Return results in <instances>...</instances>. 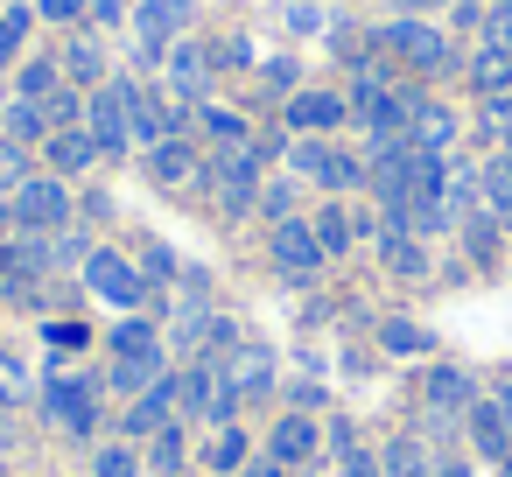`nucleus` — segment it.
<instances>
[{
    "instance_id": "ddd939ff",
    "label": "nucleus",
    "mask_w": 512,
    "mask_h": 477,
    "mask_svg": "<svg viewBox=\"0 0 512 477\" xmlns=\"http://www.w3.org/2000/svg\"><path fill=\"white\" fill-rule=\"evenodd\" d=\"M218 372H225V386L239 393V407L274 393V351H267V344H253V337H239V344L218 358Z\"/></svg>"
},
{
    "instance_id": "79ce46f5",
    "label": "nucleus",
    "mask_w": 512,
    "mask_h": 477,
    "mask_svg": "<svg viewBox=\"0 0 512 477\" xmlns=\"http://www.w3.org/2000/svg\"><path fill=\"white\" fill-rule=\"evenodd\" d=\"M484 127L498 134V148L512 155V92H498V99H484Z\"/></svg>"
},
{
    "instance_id": "37998d69",
    "label": "nucleus",
    "mask_w": 512,
    "mask_h": 477,
    "mask_svg": "<svg viewBox=\"0 0 512 477\" xmlns=\"http://www.w3.org/2000/svg\"><path fill=\"white\" fill-rule=\"evenodd\" d=\"M141 274H148V288L176 281V253H169V246H148V253H141Z\"/></svg>"
},
{
    "instance_id": "864d4df0",
    "label": "nucleus",
    "mask_w": 512,
    "mask_h": 477,
    "mask_svg": "<svg viewBox=\"0 0 512 477\" xmlns=\"http://www.w3.org/2000/svg\"><path fill=\"white\" fill-rule=\"evenodd\" d=\"M246 477H288V470H281L274 456H260V463H246Z\"/></svg>"
},
{
    "instance_id": "393cba45",
    "label": "nucleus",
    "mask_w": 512,
    "mask_h": 477,
    "mask_svg": "<svg viewBox=\"0 0 512 477\" xmlns=\"http://www.w3.org/2000/svg\"><path fill=\"white\" fill-rule=\"evenodd\" d=\"M190 120L204 127V141H211V155H218V148H246V141H253V127H246V120H239L232 106H211V99H204V106H197Z\"/></svg>"
},
{
    "instance_id": "aec40b11",
    "label": "nucleus",
    "mask_w": 512,
    "mask_h": 477,
    "mask_svg": "<svg viewBox=\"0 0 512 477\" xmlns=\"http://www.w3.org/2000/svg\"><path fill=\"white\" fill-rule=\"evenodd\" d=\"M407 134H414L421 155H449V141H456V113L414 92V106H407Z\"/></svg>"
},
{
    "instance_id": "9d476101",
    "label": "nucleus",
    "mask_w": 512,
    "mask_h": 477,
    "mask_svg": "<svg viewBox=\"0 0 512 477\" xmlns=\"http://www.w3.org/2000/svg\"><path fill=\"white\" fill-rule=\"evenodd\" d=\"M127 99H134L127 78H106L99 92H85V134L99 141V155H127V141H134V113H127Z\"/></svg>"
},
{
    "instance_id": "09e8293b",
    "label": "nucleus",
    "mask_w": 512,
    "mask_h": 477,
    "mask_svg": "<svg viewBox=\"0 0 512 477\" xmlns=\"http://www.w3.org/2000/svg\"><path fill=\"white\" fill-rule=\"evenodd\" d=\"M43 337H50L57 351H78V344H85V330H78V323H43Z\"/></svg>"
},
{
    "instance_id": "4c0bfd02",
    "label": "nucleus",
    "mask_w": 512,
    "mask_h": 477,
    "mask_svg": "<svg viewBox=\"0 0 512 477\" xmlns=\"http://www.w3.org/2000/svg\"><path fill=\"white\" fill-rule=\"evenodd\" d=\"M43 120H50V134H57V127H85V92H78V85H57V92L43 99Z\"/></svg>"
},
{
    "instance_id": "f3484780",
    "label": "nucleus",
    "mask_w": 512,
    "mask_h": 477,
    "mask_svg": "<svg viewBox=\"0 0 512 477\" xmlns=\"http://www.w3.org/2000/svg\"><path fill=\"white\" fill-rule=\"evenodd\" d=\"M169 421H176V372H162V379H155L148 393H134V407L120 414V428L141 435V442H148L155 428H169Z\"/></svg>"
},
{
    "instance_id": "412c9836",
    "label": "nucleus",
    "mask_w": 512,
    "mask_h": 477,
    "mask_svg": "<svg viewBox=\"0 0 512 477\" xmlns=\"http://www.w3.org/2000/svg\"><path fill=\"white\" fill-rule=\"evenodd\" d=\"M421 400H428L442 421H456V414H470V407H477V386H470V372L435 365V372H428V386H421Z\"/></svg>"
},
{
    "instance_id": "f704fd0d",
    "label": "nucleus",
    "mask_w": 512,
    "mask_h": 477,
    "mask_svg": "<svg viewBox=\"0 0 512 477\" xmlns=\"http://www.w3.org/2000/svg\"><path fill=\"white\" fill-rule=\"evenodd\" d=\"M183 456H190V449H183V421H169V428H155V435H148V470L176 477V470H183Z\"/></svg>"
},
{
    "instance_id": "7c9ffc66",
    "label": "nucleus",
    "mask_w": 512,
    "mask_h": 477,
    "mask_svg": "<svg viewBox=\"0 0 512 477\" xmlns=\"http://www.w3.org/2000/svg\"><path fill=\"white\" fill-rule=\"evenodd\" d=\"M379 344H386L393 358H428V351H435V337H428L421 323H407V316H386V323H379Z\"/></svg>"
},
{
    "instance_id": "8fccbe9b",
    "label": "nucleus",
    "mask_w": 512,
    "mask_h": 477,
    "mask_svg": "<svg viewBox=\"0 0 512 477\" xmlns=\"http://www.w3.org/2000/svg\"><path fill=\"white\" fill-rule=\"evenodd\" d=\"M288 29H295V36H316L323 15H316V8H288Z\"/></svg>"
},
{
    "instance_id": "a19ab883",
    "label": "nucleus",
    "mask_w": 512,
    "mask_h": 477,
    "mask_svg": "<svg viewBox=\"0 0 512 477\" xmlns=\"http://www.w3.org/2000/svg\"><path fill=\"white\" fill-rule=\"evenodd\" d=\"M260 211L281 225V218H295V183L288 176H274V183H260Z\"/></svg>"
},
{
    "instance_id": "603ef678",
    "label": "nucleus",
    "mask_w": 512,
    "mask_h": 477,
    "mask_svg": "<svg viewBox=\"0 0 512 477\" xmlns=\"http://www.w3.org/2000/svg\"><path fill=\"white\" fill-rule=\"evenodd\" d=\"M491 407H498V414H505V428H512V372L491 386Z\"/></svg>"
},
{
    "instance_id": "5fc2aeb1",
    "label": "nucleus",
    "mask_w": 512,
    "mask_h": 477,
    "mask_svg": "<svg viewBox=\"0 0 512 477\" xmlns=\"http://www.w3.org/2000/svg\"><path fill=\"white\" fill-rule=\"evenodd\" d=\"M0 239H15V197H0Z\"/></svg>"
},
{
    "instance_id": "9b49d317",
    "label": "nucleus",
    "mask_w": 512,
    "mask_h": 477,
    "mask_svg": "<svg viewBox=\"0 0 512 477\" xmlns=\"http://www.w3.org/2000/svg\"><path fill=\"white\" fill-rule=\"evenodd\" d=\"M260 169H267V155H260V141H246V148H218L204 176H211L225 211H253L260 204Z\"/></svg>"
},
{
    "instance_id": "4d7b16f0",
    "label": "nucleus",
    "mask_w": 512,
    "mask_h": 477,
    "mask_svg": "<svg viewBox=\"0 0 512 477\" xmlns=\"http://www.w3.org/2000/svg\"><path fill=\"white\" fill-rule=\"evenodd\" d=\"M0 15H8V0H0Z\"/></svg>"
},
{
    "instance_id": "58836bf2",
    "label": "nucleus",
    "mask_w": 512,
    "mask_h": 477,
    "mask_svg": "<svg viewBox=\"0 0 512 477\" xmlns=\"http://www.w3.org/2000/svg\"><path fill=\"white\" fill-rule=\"evenodd\" d=\"M29 176H36V169H29V148L0 134V197H15V190H22Z\"/></svg>"
},
{
    "instance_id": "c85d7f7f",
    "label": "nucleus",
    "mask_w": 512,
    "mask_h": 477,
    "mask_svg": "<svg viewBox=\"0 0 512 477\" xmlns=\"http://www.w3.org/2000/svg\"><path fill=\"white\" fill-rule=\"evenodd\" d=\"M309 225H316V239H323V253H330V260H337V253H351V239L365 232V218H351L344 204H323Z\"/></svg>"
},
{
    "instance_id": "bb28decb",
    "label": "nucleus",
    "mask_w": 512,
    "mask_h": 477,
    "mask_svg": "<svg viewBox=\"0 0 512 477\" xmlns=\"http://www.w3.org/2000/svg\"><path fill=\"white\" fill-rule=\"evenodd\" d=\"M470 442H477V456H498V463L512 456V428H505V414H498L491 400L470 407Z\"/></svg>"
},
{
    "instance_id": "a878e982",
    "label": "nucleus",
    "mask_w": 512,
    "mask_h": 477,
    "mask_svg": "<svg viewBox=\"0 0 512 477\" xmlns=\"http://www.w3.org/2000/svg\"><path fill=\"white\" fill-rule=\"evenodd\" d=\"M379 470H386V477H435L442 463L428 456V442H421V435H393V442H386V456H379Z\"/></svg>"
},
{
    "instance_id": "a211bd4d",
    "label": "nucleus",
    "mask_w": 512,
    "mask_h": 477,
    "mask_svg": "<svg viewBox=\"0 0 512 477\" xmlns=\"http://www.w3.org/2000/svg\"><path fill=\"white\" fill-rule=\"evenodd\" d=\"M92 162H99V141H92L85 127H57V134L43 141V169H50V176H64V183H71V176H85Z\"/></svg>"
},
{
    "instance_id": "7ed1b4c3",
    "label": "nucleus",
    "mask_w": 512,
    "mask_h": 477,
    "mask_svg": "<svg viewBox=\"0 0 512 477\" xmlns=\"http://www.w3.org/2000/svg\"><path fill=\"white\" fill-rule=\"evenodd\" d=\"M71 225H78V197H71V183L50 176V169H36V176L15 190V232L57 239V232H71Z\"/></svg>"
},
{
    "instance_id": "dca6fc26",
    "label": "nucleus",
    "mask_w": 512,
    "mask_h": 477,
    "mask_svg": "<svg viewBox=\"0 0 512 477\" xmlns=\"http://www.w3.org/2000/svg\"><path fill=\"white\" fill-rule=\"evenodd\" d=\"M211 71H218V64H211V50H204V43H190V36H183V43L162 57V78H169V92H176L183 106H204Z\"/></svg>"
},
{
    "instance_id": "423d86ee",
    "label": "nucleus",
    "mask_w": 512,
    "mask_h": 477,
    "mask_svg": "<svg viewBox=\"0 0 512 477\" xmlns=\"http://www.w3.org/2000/svg\"><path fill=\"white\" fill-rule=\"evenodd\" d=\"M197 0H134V36H141V64L162 71V57L190 36Z\"/></svg>"
},
{
    "instance_id": "ea45409f",
    "label": "nucleus",
    "mask_w": 512,
    "mask_h": 477,
    "mask_svg": "<svg viewBox=\"0 0 512 477\" xmlns=\"http://www.w3.org/2000/svg\"><path fill=\"white\" fill-rule=\"evenodd\" d=\"M260 85H267L274 99H295V92H302V64H295V57H267V64H260Z\"/></svg>"
},
{
    "instance_id": "a18cd8bd",
    "label": "nucleus",
    "mask_w": 512,
    "mask_h": 477,
    "mask_svg": "<svg viewBox=\"0 0 512 477\" xmlns=\"http://www.w3.org/2000/svg\"><path fill=\"white\" fill-rule=\"evenodd\" d=\"M85 8H92V0H36L43 22H85Z\"/></svg>"
},
{
    "instance_id": "4468645a",
    "label": "nucleus",
    "mask_w": 512,
    "mask_h": 477,
    "mask_svg": "<svg viewBox=\"0 0 512 477\" xmlns=\"http://www.w3.org/2000/svg\"><path fill=\"white\" fill-rule=\"evenodd\" d=\"M344 120H351V106H344L337 92H295V99H281V127H288L295 141H302V134H323V141H330Z\"/></svg>"
},
{
    "instance_id": "6e6552de",
    "label": "nucleus",
    "mask_w": 512,
    "mask_h": 477,
    "mask_svg": "<svg viewBox=\"0 0 512 477\" xmlns=\"http://www.w3.org/2000/svg\"><path fill=\"white\" fill-rule=\"evenodd\" d=\"M85 288H92L99 302H113L120 316H141V302H148V274H141L127 253H113V246H92V253H85Z\"/></svg>"
},
{
    "instance_id": "2eb2a0df",
    "label": "nucleus",
    "mask_w": 512,
    "mask_h": 477,
    "mask_svg": "<svg viewBox=\"0 0 512 477\" xmlns=\"http://www.w3.org/2000/svg\"><path fill=\"white\" fill-rule=\"evenodd\" d=\"M267 456H274L281 470H309V463L323 456V428H316V414H281V421L267 428Z\"/></svg>"
},
{
    "instance_id": "39448f33",
    "label": "nucleus",
    "mask_w": 512,
    "mask_h": 477,
    "mask_svg": "<svg viewBox=\"0 0 512 477\" xmlns=\"http://www.w3.org/2000/svg\"><path fill=\"white\" fill-rule=\"evenodd\" d=\"M372 43H379L386 57H400L414 78H449V71H456V50H449V36H442V29H428V22H386Z\"/></svg>"
},
{
    "instance_id": "4be33fe9",
    "label": "nucleus",
    "mask_w": 512,
    "mask_h": 477,
    "mask_svg": "<svg viewBox=\"0 0 512 477\" xmlns=\"http://www.w3.org/2000/svg\"><path fill=\"white\" fill-rule=\"evenodd\" d=\"M64 64V85H78V92H99L113 71H106V43L99 36H71V50L57 57Z\"/></svg>"
},
{
    "instance_id": "6ab92c4d",
    "label": "nucleus",
    "mask_w": 512,
    "mask_h": 477,
    "mask_svg": "<svg viewBox=\"0 0 512 477\" xmlns=\"http://www.w3.org/2000/svg\"><path fill=\"white\" fill-rule=\"evenodd\" d=\"M148 176H155L162 190H183V183H197V176H204V155H197V141H183V134H176V141H155V148H148Z\"/></svg>"
},
{
    "instance_id": "cd10ccee",
    "label": "nucleus",
    "mask_w": 512,
    "mask_h": 477,
    "mask_svg": "<svg viewBox=\"0 0 512 477\" xmlns=\"http://www.w3.org/2000/svg\"><path fill=\"white\" fill-rule=\"evenodd\" d=\"M470 85H477L484 99L512 92V50H505V43H484V50L470 57Z\"/></svg>"
},
{
    "instance_id": "5701e85b",
    "label": "nucleus",
    "mask_w": 512,
    "mask_h": 477,
    "mask_svg": "<svg viewBox=\"0 0 512 477\" xmlns=\"http://www.w3.org/2000/svg\"><path fill=\"white\" fill-rule=\"evenodd\" d=\"M246 463H253V442H246L239 421H225V428L204 435V470H211V477H232V470H246Z\"/></svg>"
},
{
    "instance_id": "e433bc0d",
    "label": "nucleus",
    "mask_w": 512,
    "mask_h": 477,
    "mask_svg": "<svg viewBox=\"0 0 512 477\" xmlns=\"http://www.w3.org/2000/svg\"><path fill=\"white\" fill-rule=\"evenodd\" d=\"M29 22H36V8H15V0H8V15H0V71H8V64L22 57V43H29Z\"/></svg>"
},
{
    "instance_id": "2f4dec72",
    "label": "nucleus",
    "mask_w": 512,
    "mask_h": 477,
    "mask_svg": "<svg viewBox=\"0 0 512 477\" xmlns=\"http://www.w3.org/2000/svg\"><path fill=\"white\" fill-rule=\"evenodd\" d=\"M0 120H8V141H50V120H43V99H8V113H0Z\"/></svg>"
},
{
    "instance_id": "473e14b6",
    "label": "nucleus",
    "mask_w": 512,
    "mask_h": 477,
    "mask_svg": "<svg viewBox=\"0 0 512 477\" xmlns=\"http://www.w3.org/2000/svg\"><path fill=\"white\" fill-rule=\"evenodd\" d=\"M477 197H484L491 218H512V155H498V162L477 176Z\"/></svg>"
},
{
    "instance_id": "c03bdc74",
    "label": "nucleus",
    "mask_w": 512,
    "mask_h": 477,
    "mask_svg": "<svg viewBox=\"0 0 512 477\" xmlns=\"http://www.w3.org/2000/svg\"><path fill=\"white\" fill-rule=\"evenodd\" d=\"M85 22H92L99 36H106V29H120V22H127V0H92V8H85Z\"/></svg>"
},
{
    "instance_id": "b1692460",
    "label": "nucleus",
    "mask_w": 512,
    "mask_h": 477,
    "mask_svg": "<svg viewBox=\"0 0 512 477\" xmlns=\"http://www.w3.org/2000/svg\"><path fill=\"white\" fill-rule=\"evenodd\" d=\"M379 260H386V274H400V281H421V274H428V246H421L414 232H393V225H379Z\"/></svg>"
},
{
    "instance_id": "de8ad7c7",
    "label": "nucleus",
    "mask_w": 512,
    "mask_h": 477,
    "mask_svg": "<svg viewBox=\"0 0 512 477\" xmlns=\"http://www.w3.org/2000/svg\"><path fill=\"white\" fill-rule=\"evenodd\" d=\"M218 57H225V71H246V64H253V43L232 36V43H218Z\"/></svg>"
},
{
    "instance_id": "72a5a7b5",
    "label": "nucleus",
    "mask_w": 512,
    "mask_h": 477,
    "mask_svg": "<svg viewBox=\"0 0 512 477\" xmlns=\"http://www.w3.org/2000/svg\"><path fill=\"white\" fill-rule=\"evenodd\" d=\"M57 85H64V64L57 57H29L22 78H15V99H50Z\"/></svg>"
},
{
    "instance_id": "c9c22d12",
    "label": "nucleus",
    "mask_w": 512,
    "mask_h": 477,
    "mask_svg": "<svg viewBox=\"0 0 512 477\" xmlns=\"http://www.w3.org/2000/svg\"><path fill=\"white\" fill-rule=\"evenodd\" d=\"M92 477H141V449L134 442H99L92 449Z\"/></svg>"
},
{
    "instance_id": "f03ea898",
    "label": "nucleus",
    "mask_w": 512,
    "mask_h": 477,
    "mask_svg": "<svg viewBox=\"0 0 512 477\" xmlns=\"http://www.w3.org/2000/svg\"><path fill=\"white\" fill-rule=\"evenodd\" d=\"M288 176H295V183H316V190H330V197H344V190L372 183V162L344 155V148L323 141V134H302V141L288 148Z\"/></svg>"
},
{
    "instance_id": "49530a36",
    "label": "nucleus",
    "mask_w": 512,
    "mask_h": 477,
    "mask_svg": "<svg viewBox=\"0 0 512 477\" xmlns=\"http://www.w3.org/2000/svg\"><path fill=\"white\" fill-rule=\"evenodd\" d=\"M337 456H344V477H386V470H379V456H365L358 442H351V449H337Z\"/></svg>"
},
{
    "instance_id": "f257e3e1",
    "label": "nucleus",
    "mask_w": 512,
    "mask_h": 477,
    "mask_svg": "<svg viewBox=\"0 0 512 477\" xmlns=\"http://www.w3.org/2000/svg\"><path fill=\"white\" fill-rule=\"evenodd\" d=\"M106 351H113V372H106L113 393H148L169 372V344H162V330L148 316H120L113 337H106Z\"/></svg>"
},
{
    "instance_id": "6e6d98bb",
    "label": "nucleus",
    "mask_w": 512,
    "mask_h": 477,
    "mask_svg": "<svg viewBox=\"0 0 512 477\" xmlns=\"http://www.w3.org/2000/svg\"><path fill=\"white\" fill-rule=\"evenodd\" d=\"M435 477H470V470H463V463H442V470H435Z\"/></svg>"
},
{
    "instance_id": "3c124183",
    "label": "nucleus",
    "mask_w": 512,
    "mask_h": 477,
    "mask_svg": "<svg viewBox=\"0 0 512 477\" xmlns=\"http://www.w3.org/2000/svg\"><path fill=\"white\" fill-rule=\"evenodd\" d=\"M106 211H113L106 190H85V197H78V218H106Z\"/></svg>"
},
{
    "instance_id": "20e7f679",
    "label": "nucleus",
    "mask_w": 512,
    "mask_h": 477,
    "mask_svg": "<svg viewBox=\"0 0 512 477\" xmlns=\"http://www.w3.org/2000/svg\"><path fill=\"white\" fill-rule=\"evenodd\" d=\"M176 421H204V428H225L239 421V393L225 386V372L211 358H190L176 372Z\"/></svg>"
},
{
    "instance_id": "1a4fd4ad",
    "label": "nucleus",
    "mask_w": 512,
    "mask_h": 477,
    "mask_svg": "<svg viewBox=\"0 0 512 477\" xmlns=\"http://www.w3.org/2000/svg\"><path fill=\"white\" fill-rule=\"evenodd\" d=\"M43 414L64 428V435H99V379H78V372H43Z\"/></svg>"
},
{
    "instance_id": "c756f323",
    "label": "nucleus",
    "mask_w": 512,
    "mask_h": 477,
    "mask_svg": "<svg viewBox=\"0 0 512 477\" xmlns=\"http://www.w3.org/2000/svg\"><path fill=\"white\" fill-rule=\"evenodd\" d=\"M29 400H36V372H29V358L0 344V407H29Z\"/></svg>"
},
{
    "instance_id": "f8f14e48",
    "label": "nucleus",
    "mask_w": 512,
    "mask_h": 477,
    "mask_svg": "<svg viewBox=\"0 0 512 477\" xmlns=\"http://www.w3.org/2000/svg\"><path fill=\"white\" fill-rule=\"evenodd\" d=\"M267 260H274L288 281H316L330 253H323V239H316L309 218H281V225H267Z\"/></svg>"
},
{
    "instance_id": "0eeeda50",
    "label": "nucleus",
    "mask_w": 512,
    "mask_h": 477,
    "mask_svg": "<svg viewBox=\"0 0 512 477\" xmlns=\"http://www.w3.org/2000/svg\"><path fill=\"white\" fill-rule=\"evenodd\" d=\"M50 267H57V246H50V239H36V232L0 239V288H8L15 302H43Z\"/></svg>"
}]
</instances>
